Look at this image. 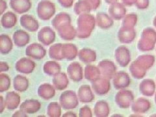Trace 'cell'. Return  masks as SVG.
Here are the masks:
<instances>
[{"instance_id": "cell-8", "label": "cell", "mask_w": 156, "mask_h": 117, "mask_svg": "<svg viewBox=\"0 0 156 117\" xmlns=\"http://www.w3.org/2000/svg\"><path fill=\"white\" fill-rule=\"evenodd\" d=\"M98 67L100 71L101 76L109 80L113 79L116 70V67L113 62L107 59L102 60L98 63Z\"/></svg>"}, {"instance_id": "cell-35", "label": "cell", "mask_w": 156, "mask_h": 117, "mask_svg": "<svg viewBox=\"0 0 156 117\" xmlns=\"http://www.w3.org/2000/svg\"><path fill=\"white\" fill-rule=\"evenodd\" d=\"M154 81L150 80H144L139 85V89L143 95L150 96L154 93Z\"/></svg>"}, {"instance_id": "cell-4", "label": "cell", "mask_w": 156, "mask_h": 117, "mask_svg": "<svg viewBox=\"0 0 156 117\" xmlns=\"http://www.w3.org/2000/svg\"><path fill=\"white\" fill-rule=\"evenodd\" d=\"M38 41L44 46H50L54 42L56 38V34L53 29L49 27H43L39 30L37 35Z\"/></svg>"}, {"instance_id": "cell-7", "label": "cell", "mask_w": 156, "mask_h": 117, "mask_svg": "<svg viewBox=\"0 0 156 117\" xmlns=\"http://www.w3.org/2000/svg\"><path fill=\"white\" fill-rule=\"evenodd\" d=\"M134 96L132 92L123 90L118 92L115 96V101L116 104L122 109H127L132 104Z\"/></svg>"}, {"instance_id": "cell-15", "label": "cell", "mask_w": 156, "mask_h": 117, "mask_svg": "<svg viewBox=\"0 0 156 117\" xmlns=\"http://www.w3.org/2000/svg\"><path fill=\"white\" fill-rule=\"evenodd\" d=\"M10 7L18 14H23L31 8L30 0H10Z\"/></svg>"}, {"instance_id": "cell-18", "label": "cell", "mask_w": 156, "mask_h": 117, "mask_svg": "<svg viewBox=\"0 0 156 117\" xmlns=\"http://www.w3.org/2000/svg\"><path fill=\"white\" fill-rule=\"evenodd\" d=\"M136 36V33L132 27H122L119 31L118 38L120 42L129 44L133 42Z\"/></svg>"}, {"instance_id": "cell-22", "label": "cell", "mask_w": 156, "mask_h": 117, "mask_svg": "<svg viewBox=\"0 0 156 117\" xmlns=\"http://www.w3.org/2000/svg\"><path fill=\"white\" fill-rule=\"evenodd\" d=\"M55 90L53 85L49 83H43L39 86L37 92L38 95L42 99L48 100L55 96Z\"/></svg>"}, {"instance_id": "cell-24", "label": "cell", "mask_w": 156, "mask_h": 117, "mask_svg": "<svg viewBox=\"0 0 156 117\" xmlns=\"http://www.w3.org/2000/svg\"><path fill=\"white\" fill-rule=\"evenodd\" d=\"M68 24H71V18L69 14L65 12L57 14L51 21V25L56 30L59 27L68 25Z\"/></svg>"}, {"instance_id": "cell-11", "label": "cell", "mask_w": 156, "mask_h": 117, "mask_svg": "<svg viewBox=\"0 0 156 117\" xmlns=\"http://www.w3.org/2000/svg\"><path fill=\"white\" fill-rule=\"evenodd\" d=\"M115 59L122 67L128 65L131 61L130 52L125 46H120L115 51Z\"/></svg>"}, {"instance_id": "cell-34", "label": "cell", "mask_w": 156, "mask_h": 117, "mask_svg": "<svg viewBox=\"0 0 156 117\" xmlns=\"http://www.w3.org/2000/svg\"><path fill=\"white\" fill-rule=\"evenodd\" d=\"M74 12L77 15L82 14L89 13L92 10L90 4L87 0H79L75 4L74 7Z\"/></svg>"}, {"instance_id": "cell-20", "label": "cell", "mask_w": 156, "mask_h": 117, "mask_svg": "<svg viewBox=\"0 0 156 117\" xmlns=\"http://www.w3.org/2000/svg\"><path fill=\"white\" fill-rule=\"evenodd\" d=\"M57 31L58 36L64 41H72L77 37L76 29L71 24L62 26Z\"/></svg>"}, {"instance_id": "cell-27", "label": "cell", "mask_w": 156, "mask_h": 117, "mask_svg": "<svg viewBox=\"0 0 156 117\" xmlns=\"http://www.w3.org/2000/svg\"><path fill=\"white\" fill-rule=\"evenodd\" d=\"M96 22L98 26L103 29H109L113 25V20L105 12H98L96 14Z\"/></svg>"}, {"instance_id": "cell-43", "label": "cell", "mask_w": 156, "mask_h": 117, "mask_svg": "<svg viewBox=\"0 0 156 117\" xmlns=\"http://www.w3.org/2000/svg\"><path fill=\"white\" fill-rule=\"evenodd\" d=\"M87 1L90 4L92 10L96 11L100 7V0H87Z\"/></svg>"}, {"instance_id": "cell-28", "label": "cell", "mask_w": 156, "mask_h": 117, "mask_svg": "<svg viewBox=\"0 0 156 117\" xmlns=\"http://www.w3.org/2000/svg\"><path fill=\"white\" fill-rule=\"evenodd\" d=\"M29 80L23 76L17 75L14 77L13 87L16 91L23 92L27 90L29 87Z\"/></svg>"}, {"instance_id": "cell-12", "label": "cell", "mask_w": 156, "mask_h": 117, "mask_svg": "<svg viewBox=\"0 0 156 117\" xmlns=\"http://www.w3.org/2000/svg\"><path fill=\"white\" fill-rule=\"evenodd\" d=\"M130 78L127 73L121 71L115 73L113 77V85L116 89H122L130 84Z\"/></svg>"}, {"instance_id": "cell-33", "label": "cell", "mask_w": 156, "mask_h": 117, "mask_svg": "<svg viewBox=\"0 0 156 117\" xmlns=\"http://www.w3.org/2000/svg\"><path fill=\"white\" fill-rule=\"evenodd\" d=\"M132 111L136 114L145 113L150 109V102L144 98H139L133 102L132 106Z\"/></svg>"}, {"instance_id": "cell-5", "label": "cell", "mask_w": 156, "mask_h": 117, "mask_svg": "<svg viewBox=\"0 0 156 117\" xmlns=\"http://www.w3.org/2000/svg\"><path fill=\"white\" fill-rule=\"evenodd\" d=\"M92 89L98 95L102 96L107 94L111 89L109 80L102 76L100 77L92 82Z\"/></svg>"}, {"instance_id": "cell-21", "label": "cell", "mask_w": 156, "mask_h": 117, "mask_svg": "<svg viewBox=\"0 0 156 117\" xmlns=\"http://www.w3.org/2000/svg\"><path fill=\"white\" fill-rule=\"evenodd\" d=\"M12 39L14 44L17 47H24L27 45L30 41V35L26 31L20 29L14 33Z\"/></svg>"}, {"instance_id": "cell-10", "label": "cell", "mask_w": 156, "mask_h": 117, "mask_svg": "<svg viewBox=\"0 0 156 117\" xmlns=\"http://www.w3.org/2000/svg\"><path fill=\"white\" fill-rule=\"evenodd\" d=\"M36 66L35 62L31 58L22 57L19 59L15 64V69L17 72L22 74H29L32 73Z\"/></svg>"}, {"instance_id": "cell-37", "label": "cell", "mask_w": 156, "mask_h": 117, "mask_svg": "<svg viewBox=\"0 0 156 117\" xmlns=\"http://www.w3.org/2000/svg\"><path fill=\"white\" fill-rule=\"evenodd\" d=\"M62 44H55L50 46L49 49V55L50 57L55 61H62L63 58L61 54V47Z\"/></svg>"}, {"instance_id": "cell-3", "label": "cell", "mask_w": 156, "mask_h": 117, "mask_svg": "<svg viewBox=\"0 0 156 117\" xmlns=\"http://www.w3.org/2000/svg\"><path fill=\"white\" fill-rule=\"evenodd\" d=\"M37 12L38 18L42 20H49L55 13V6L48 0H42L38 4Z\"/></svg>"}, {"instance_id": "cell-49", "label": "cell", "mask_w": 156, "mask_h": 117, "mask_svg": "<svg viewBox=\"0 0 156 117\" xmlns=\"http://www.w3.org/2000/svg\"><path fill=\"white\" fill-rule=\"evenodd\" d=\"M123 116V115H113L112 116Z\"/></svg>"}, {"instance_id": "cell-40", "label": "cell", "mask_w": 156, "mask_h": 117, "mask_svg": "<svg viewBox=\"0 0 156 117\" xmlns=\"http://www.w3.org/2000/svg\"><path fill=\"white\" fill-rule=\"evenodd\" d=\"M136 22V15L135 16L129 15L124 18L123 21V26L133 28V27L135 26Z\"/></svg>"}, {"instance_id": "cell-42", "label": "cell", "mask_w": 156, "mask_h": 117, "mask_svg": "<svg viewBox=\"0 0 156 117\" xmlns=\"http://www.w3.org/2000/svg\"><path fill=\"white\" fill-rule=\"evenodd\" d=\"M62 7L70 8L73 5L74 0H57Z\"/></svg>"}, {"instance_id": "cell-48", "label": "cell", "mask_w": 156, "mask_h": 117, "mask_svg": "<svg viewBox=\"0 0 156 117\" xmlns=\"http://www.w3.org/2000/svg\"><path fill=\"white\" fill-rule=\"evenodd\" d=\"M63 117H77V115L72 111H68L62 115Z\"/></svg>"}, {"instance_id": "cell-32", "label": "cell", "mask_w": 156, "mask_h": 117, "mask_svg": "<svg viewBox=\"0 0 156 117\" xmlns=\"http://www.w3.org/2000/svg\"><path fill=\"white\" fill-rule=\"evenodd\" d=\"M61 65L55 61H49L45 62L43 66V71L46 74L50 76H54L61 72Z\"/></svg>"}, {"instance_id": "cell-16", "label": "cell", "mask_w": 156, "mask_h": 117, "mask_svg": "<svg viewBox=\"0 0 156 117\" xmlns=\"http://www.w3.org/2000/svg\"><path fill=\"white\" fill-rule=\"evenodd\" d=\"M41 107V102L37 100L29 99L23 101L20 106V109L26 114H35L40 110Z\"/></svg>"}, {"instance_id": "cell-44", "label": "cell", "mask_w": 156, "mask_h": 117, "mask_svg": "<svg viewBox=\"0 0 156 117\" xmlns=\"http://www.w3.org/2000/svg\"><path fill=\"white\" fill-rule=\"evenodd\" d=\"M9 70V66L6 62L1 61L0 62V72L2 73L4 72H7Z\"/></svg>"}, {"instance_id": "cell-29", "label": "cell", "mask_w": 156, "mask_h": 117, "mask_svg": "<svg viewBox=\"0 0 156 117\" xmlns=\"http://www.w3.org/2000/svg\"><path fill=\"white\" fill-rule=\"evenodd\" d=\"M101 77V73L98 66L92 65H88L84 70V77L87 80L92 82Z\"/></svg>"}, {"instance_id": "cell-2", "label": "cell", "mask_w": 156, "mask_h": 117, "mask_svg": "<svg viewBox=\"0 0 156 117\" xmlns=\"http://www.w3.org/2000/svg\"><path fill=\"white\" fill-rule=\"evenodd\" d=\"M79 101L77 94L71 90L63 92L59 97V104L65 110L76 109L79 105Z\"/></svg>"}, {"instance_id": "cell-1", "label": "cell", "mask_w": 156, "mask_h": 117, "mask_svg": "<svg viewBox=\"0 0 156 117\" xmlns=\"http://www.w3.org/2000/svg\"><path fill=\"white\" fill-rule=\"evenodd\" d=\"M77 37L79 38H87L93 31L96 25V18L89 13H85L79 15L77 20Z\"/></svg>"}, {"instance_id": "cell-13", "label": "cell", "mask_w": 156, "mask_h": 117, "mask_svg": "<svg viewBox=\"0 0 156 117\" xmlns=\"http://www.w3.org/2000/svg\"><path fill=\"white\" fill-rule=\"evenodd\" d=\"M20 22L21 26L29 32H36L39 28L38 22L29 14H23Z\"/></svg>"}, {"instance_id": "cell-39", "label": "cell", "mask_w": 156, "mask_h": 117, "mask_svg": "<svg viewBox=\"0 0 156 117\" xmlns=\"http://www.w3.org/2000/svg\"><path fill=\"white\" fill-rule=\"evenodd\" d=\"M118 9V7L116 5H113L110 7L109 9V12L111 14V16L113 17L115 20H119L122 18L126 13V11H124V10H117Z\"/></svg>"}, {"instance_id": "cell-14", "label": "cell", "mask_w": 156, "mask_h": 117, "mask_svg": "<svg viewBox=\"0 0 156 117\" xmlns=\"http://www.w3.org/2000/svg\"><path fill=\"white\" fill-rule=\"evenodd\" d=\"M77 97L81 103H90L94 100V94L88 85H81L77 91Z\"/></svg>"}, {"instance_id": "cell-31", "label": "cell", "mask_w": 156, "mask_h": 117, "mask_svg": "<svg viewBox=\"0 0 156 117\" xmlns=\"http://www.w3.org/2000/svg\"><path fill=\"white\" fill-rule=\"evenodd\" d=\"M13 48V43L8 35L2 34L0 38V52L3 55H7Z\"/></svg>"}, {"instance_id": "cell-26", "label": "cell", "mask_w": 156, "mask_h": 117, "mask_svg": "<svg viewBox=\"0 0 156 117\" xmlns=\"http://www.w3.org/2000/svg\"><path fill=\"white\" fill-rule=\"evenodd\" d=\"M110 113L109 104L104 100L98 101L94 107V114L97 117L108 116Z\"/></svg>"}, {"instance_id": "cell-38", "label": "cell", "mask_w": 156, "mask_h": 117, "mask_svg": "<svg viewBox=\"0 0 156 117\" xmlns=\"http://www.w3.org/2000/svg\"><path fill=\"white\" fill-rule=\"evenodd\" d=\"M11 85V78L9 76L4 73H1L0 74V92H5L9 89Z\"/></svg>"}, {"instance_id": "cell-23", "label": "cell", "mask_w": 156, "mask_h": 117, "mask_svg": "<svg viewBox=\"0 0 156 117\" xmlns=\"http://www.w3.org/2000/svg\"><path fill=\"white\" fill-rule=\"evenodd\" d=\"M6 104V108L9 110H14L18 108L20 104L21 98L20 95L16 92H8L5 98Z\"/></svg>"}, {"instance_id": "cell-46", "label": "cell", "mask_w": 156, "mask_h": 117, "mask_svg": "<svg viewBox=\"0 0 156 117\" xmlns=\"http://www.w3.org/2000/svg\"><path fill=\"white\" fill-rule=\"evenodd\" d=\"M5 107H6L5 101L3 97L1 96H0V114L3 113V112L4 111L5 109Z\"/></svg>"}, {"instance_id": "cell-6", "label": "cell", "mask_w": 156, "mask_h": 117, "mask_svg": "<svg viewBox=\"0 0 156 117\" xmlns=\"http://www.w3.org/2000/svg\"><path fill=\"white\" fill-rule=\"evenodd\" d=\"M26 56L36 60H41L46 55V49L42 44L38 43H33L29 44L26 49Z\"/></svg>"}, {"instance_id": "cell-19", "label": "cell", "mask_w": 156, "mask_h": 117, "mask_svg": "<svg viewBox=\"0 0 156 117\" xmlns=\"http://www.w3.org/2000/svg\"><path fill=\"white\" fill-rule=\"evenodd\" d=\"M68 77L65 73L61 72L53 76L52 83L56 90H63L66 89L69 85V80Z\"/></svg>"}, {"instance_id": "cell-36", "label": "cell", "mask_w": 156, "mask_h": 117, "mask_svg": "<svg viewBox=\"0 0 156 117\" xmlns=\"http://www.w3.org/2000/svg\"><path fill=\"white\" fill-rule=\"evenodd\" d=\"M61 108L60 104L55 101L51 102L47 107V115L50 117H60L62 113Z\"/></svg>"}, {"instance_id": "cell-41", "label": "cell", "mask_w": 156, "mask_h": 117, "mask_svg": "<svg viewBox=\"0 0 156 117\" xmlns=\"http://www.w3.org/2000/svg\"><path fill=\"white\" fill-rule=\"evenodd\" d=\"M79 116L80 117H92V113L90 107L87 105L81 107L79 111Z\"/></svg>"}, {"instance_id": "cell-47", "label": "cell", "mask_w": 156, "mask_h": 117, "mask_svg": "<svg viewBox=\"0 0 156 117\" xmlns=\"http://www.w3.org/2000/svg\"><path fill=\"white\" fill-rule=\"evenodd\" d=\"M27 114H26V113H24V112L20 109L19 111H16L15 113H14L13 115H12V116L13 117H15V116H17V117H27Z\"/></svg>"}, {"instance_id": "cell-25", "label": "cell", "mask_w": 156, "mask_h": 117, "mask_svg": "<svg viewBox=\"0 0 156 117\" xmlns=\"http://www.w3.org/2000/svg\"><path fill=\"white\" fill-rule=\"evenodd\" d=\"M78 57L80 60L86 64H89L96 60V51L90 48H83L78 51Z\"/></svg>"}, {"instance_id": "cell-45", "label": "cell", "mask_w": 156, "mask_h": 117, "mask_svg": "<svg viewBox=\"0 0 156 117\" xmlns=\"http://www.w3.org/2000/svg\"><path fill=\"white\" fill-rule=\"evenodd\" d=\"M7 9V2L4 1V0H0V13H1V14H3Z\"/></svg>"}, {"instance_id": "cell-30", "label": "cell", "mask_w": 156, "mask_h": 117, "mask_svg": "<svg viewBox=\"0 0 156 117\" xmlns=\"http://www.w3.org/2000/svg\"><path fill=\"white\" fill-rule=\"evenodd\" d=\"M17 23V16L12 12L9 11L2 14L1 24L5 29L12 28Z\"/></svg>"}, {"instance_id": "cell-17", "label": "cell", "mask_w": 156, "mask_h": 117, "mask_svg": "<svg viewBox=\"0 0 156 117\" xmlns=\"http://www.w3.org/2000/svg\"><path fill=\"white\" fill-rule=\"evenodd\" d=\"M61 54L63 59L73 61L78 55L77 46L71 43L62 44L61 47Z\"/></svg>"}, {"instance_id": "cell-9", "label": "cell", "mask_w": 156, "mask_h": 117, "mask_svg": "<svg viewBox=\"0 0 156 117\" xmlns=\"http://www.w3.org/2000/svg\"><path fill=\"white\" fill-rule=\"evenodd\" d=\"M68 77L74 82H79L83 79L84 74L83 67L78 62H73L67 68Z\"/></svg>"}]
</instances>
